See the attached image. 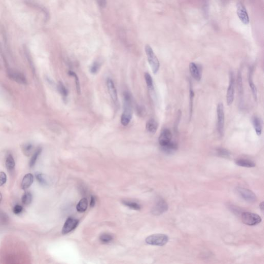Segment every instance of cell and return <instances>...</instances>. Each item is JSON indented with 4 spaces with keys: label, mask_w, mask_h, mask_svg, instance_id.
I'll return each instance as SVG.
<instances>
[{
    "label": "cell",
    "mask_w": 264,
    "mask_h": 264,
    "mask_svg": "<svg viewBox=\"0 0 264 264\" xmlns=\"http://www.w3.org/2000/svg\"><path fill=\"white\" fill-rule=\"evenodd\" d=\"M124 110L121 117V123L123 126H127L131 121L133 116L132 110V99L128 92L123 94Z\"/></svg>",
    "instance_id": "1"
},
{
    "label": "cell",
    "mask_w": 264,
    "mask_h": 264,
    "mask_svg": "<svg viewBox=\"0 0 264 264\" xmlns=\"http://www.w3.org/2000/svg\"><path fill=\"white\" fill-rule=\"evenodd\" d=\"M145 51H146L147 57L148 61L151 68L152 70L153 71V73H157L160 67V64H159V59L156 57V55L155 54L153 49L149 45H146L145 46Z\"/></svg>",
    "instance_id": "2"
},
{
    "label": "cell",
    "mask_w": 264,
    "mask_h": 264,
    "mask_svg": "<svg viewBox=\"0 0 264 264\" xmlns=\"http://www.w3.org/2000/svg\"><path fill=\"white\" fill-rule=\"evenodd\" d=\"M169 240L168 236L163 234H155L148 237L146 242L150 245L163 246L166 245Z\"/></svg>",
    "instance_id": "3"
},
{
    "label": "cell",
    "mask_w": 264,
    "mask_h": 264,
    "mask_svg": "<svg viewBox=\"0 0 264 264\" xmlns=\"http://www.w3.org/2000/svg\"><path fill=\"white\" fill-rule=\"evenodd\" d=\"M217 131L220 136L224 135V105L222 103H219L217 107Z\"/></svg>",
    "instance_id": "4"
},
{
    "label": "cell",
    "mask_w": 264,
    "mask_h": 264,
    "mask_svg": "<svg viewBox=\"0 0 264 264\" xmlns=\"http://www.w3.org/2000/svg\"><path fill=\"white\" fill-rule=\"evenodd\" d=\"M235 75L233 71H231L229 73V85L227 92V103L229 106L232 104L234 99V93H235Z\"/></svg>",
    "instance_id": "5"
},
{
    "label": "cell",
    "mask_w": 264,
    "mask_h": 264,
    "mask_svg": "<svg viewBox=\"0 0 264 264\" xmlns=\"http://www.w3.org/2000/svg\"><path fill=\"white\" fill-rule=\"evenodd\" d=\"M241 219L244 224L251 226L256 225L261 221L260 216L250 212L243 213L241 215Z\"/></svg>",
    "instance_id": "6"
},
{
    "label": "cell",
    "mask_w": 264,
    "mask_h": 264,
    "mask_svg": "<svg viewBox=\"0 0 264 264\" xmlns=\"http://www.w3.org/2000/svg\"><path fill=\"white\" fill-rule=\"evenodd\" d=\"M7 74L9 78L19 84L25 85L28 83L26 77L21 72L13 70H8Z\"/></svg>",
    "instance_id": "7"
},
{
    "label": "cell",
    "mask_w": 264,
    "mask_h": 264,
    "mask_svg": "<svg viewBox=\"0 0 264 264\" xmlns=\"http://www.w3.org/2000/svg\"><path fill=\"white\" fill-rule=\"evenodd\" d=\"M237 14L240 20L245 25H248L250 22L249 15L245 7L242 3H238L236 5Z\"/></svg>",
    "instance_id": "8"
},
{
    "label": "cell",
    "mask_w": 264,
    "mask_h": 264,
    "mask_svg": "<svg viewBox=\"0 0 264 264\" xmlns=\"http://www.w3.org/2000/svg\"><path fill=\"white\" fill-rule=\"evenodd\" d=\"M78 222L79 221L77 219L73 217H69L65 222L64 227L62 228V234L65 235L71 232V231L77 228Z\"/></svg>",
    "instance_id": "9"
},
{
    "label": "cell",
    "mask_w": 264,
    "mask_h": 264,
    "mask_svg": "<svg viewBox=\"0 0 264 264\" xmlns=\"http://www.w3.org/2000/svg\"><path fill=\"white\" fill-rule=\"evenodd\" d=\"M237 191L240 196L247 201L253 202L256 201V197L254 192L249 189H246L245 188L239 187L237 188Z\"/></svg>",
    "instance_id": "10"
},
{
    "label": "cell",
    "mask_w": 264,
    "mask_h": 264,
    "mask_svg": "<svg viewBox=\"0 0 264 264\" xmlns=\"http://www.w3.org/2000/svg\"><path fill=\"white\" fill-rule=\"evenodd\" d=\"M168 209V205L163 199L159 200L152 209V213L155 215H160L166 212Z\"/></svg>",
    "instance_id": "11"
},
{
    "label": "cell",
    "mask_w": 264,
    "mask_h": 264,
    "mask_svg": "<svg viewBox=\"0 0 264 264\" xmlns=\"http://www.w3.org/2000/svg\"><path fill=\"white\" fill-rule=\"evenodd\" d=\"M172 134L171 132L169 129H166L160 133L159 138V143L160 147L165 146L172 141Z\"/></svg>",
    "instance_id": "12"
},
{
    "label": "cell",
    "mask_w": 264,
    "mask_h": 264,
    "mask_svg": "<svg viewBox=\"0 0 264 264\" xmlns=\"http://www.w3.org/2000/svg\"><path fill=\"white\" fill-rule=\"evenodd\" d=\"M189 71L193 78L200 81L202 78V72L199 67L195 62H191L189 66Z\"/></svg>",
    "instance_id": "13"
},
{
    "label": "cell",
    "mask_w": 264,
    "mask_h": 264,
    "mask_svg": "<svg viewBox=\"0 0 264 264\" xmlns=\"http://www.w3.org/2000/svg\"><path fill=\"white\" fill-rule=\"evenodd\" d=\"M107 87L108 93L111 97V99L113 102H117L118 100L117 90L113 80L110 78H108L107 80Z\"/></svg>",
    "instance_id": "14"
},
{
    "label": "cell",
    "mask_w": 264,
    "mask_h": 264,
    "mask_svg": "<svg viewBox=\"0 0 264 264\" xmlns=\"http://www.w3.org/2000/svg\"><path fill=\"white\" fill-rule=\"evenodd\" d=\"M162 151L167 154H171L175 153L178 149V144L175 142H171L168 143L165 146L160 147Z\"/></svg>",
    "instance_id": "15"
},
{
    "label": "cell",
    "mask_w": 264,
    "mask_h": 264,
    "mask_svg": "<svg viewBox=\"0 0 264 264\" xmlns=\"http://www.w3.org/2000/svg\"><path fill=\"white\" fill-rule=\"evenodd\" d=\"M252 122L255 131L257 135H261L263 127H262V122L261 119L256 116H254L252 118Z\"/></svg>",
    "instance_id": "16"
},
{
    "label": "cell",
    "mask_w": 264,
    "mask_h": 264,
    "mask_svg": "<svg viewBox=\"0 0 264 264\" xmlns=\"http://www.w3.org/2000/svg\"><path fill=\"white\" fill-rule=\"evenodd\" d=\"M158 123L154 119H150L146 123V130L151 134H154L158 129Z\"/></svg>",
    "instance_id": "17"
},
{
    "label": "cell",
    "mask_w": 264,
    "mask_h": 264,
    "mask_svg": "<svg viewBox=\"0 0 264 264\" xmlns=\"http://www.w3.org/2000/svg\"><path fill=\"white\" fill-rule=\"evenodd\" d=\"M33 175H32L31 173H28L25 175L22 180L21 185L22 189L23 190L28 189L33 183Z\"/></svg>",
    "instance_id": "18"
},
{
    "label": "cell",
    "mask_w": 264,
    "mask_h": 264,
    "mask_svg": "<svg viewBox=\"0 0 264 264\" xmlns=\"http://www.w3.org/2000/svg\"><path fill=\"white\" fill-rule=\"evenodd\" d=\"M252 69H250L249 74V86H250V88H251V91L252 92L253 96L254 98V100L257 101V90L256 85H254V83L253 82L252 77Z\"/></svg>",
    "instance_id": "19"
},
{
    "label": "cell",
    "mask_w": 264,
    "mask_h": 264,
    "mask_svg": "<svg viewBox=\"0 0 264 264\" xmlns=\"http://www.w3.org/2000/svg\"><path fill=\"white\" fill-rule=\"evenodd\" d=\"M237 85L238 88V94L240 95V98L241 100L243 98V94H244V88H243V79H242V75H241V71H239L237 74Z\"/></svg>",
    "instance_id": "20"
},
{
    "label": "cell",
    "mask_w": 264,
    "mask_h": 264,
    "mask_svg": "<svg viewBox=\"0 0 264 264\" xmlns=\"http://www.w3.org/2000/svg\"><path fill=\"white\" fill-rule=\"evenodd\" d=\"M236 164L238 166L244 167L252 168L256 166V164L254 162L247 159H239L236 161Z\"/></svg>",
    "instance_id": "21"
},
{
    "label": "cell",
    "mask_w": 264,
    "mask_h": 264,
    "mask_svg": "<svg viewBox=\"0 0 264 264\" xmlns=\"http://www.w3.org/2000/svg\"><path fill=\"white\" fill-rule=\"evenodd\" d=\"M88 207V201L86 198H83L79 201L77 206V211L78 212L83 213L86 211Z\"/></svg>",
    "instance_id": "22"
},
{
    "label": "cell",
    "mask_w": 264,
    "mask_h": 264,
    "mask_svg": "<svg viewBox=\"0 0 264 264\" xmlns=\"http://www.w3.org/2000/svg\"><path fill=\"white\" fill-rule=\"evenodd\" d=\"M5 164L7 170L11 171L13 170L15 167V162L13 156L11 154H9L6 157Z\"/></svg>",
    "instance_id": "23"
},
{
    "label": "cell",
    "mask_w": 264,
    "mask_h": 264,
    "mask_svg": "<svg viewBox=\"0 0 264 264\" xmlns=\"http://www.w3.org/2000/svg\"><path fill=\"white\" fill-rule=\"evenodd\" d=\"M42 151V149L41 148H38L33 155L32 156V158L30 159V162L29 163V166L30 168L33 167L36 164V161L37 160L38 158L39 157V155L40 154L41 152Z\"/></svg>",
    "instance_id": "24"
},
{
    "label": "cell",
    "mask_w": 264,
    "mask_h": 264,
    "mask_svg": "<svg viewBox=\"0 0 264 264\" xmlns=\"http://www.w3.org/2000/svg\"><path fill=\"white\" fill-rule=\"evenodd\" d=\"M189 86V118L191 117L192 113V108H193V97H194V92L192 90V86Z\"/></svg>",
    "instance_id": "25"
},
{
    "label": "cell",
    "mask_w": 264,
    "mask_h": 264,
    "mask_svg": "<svg viewBox=\"0 0 264 264\" xmlns=\"http://www.w3.org/2000/svg\"><path fill=\"white\" fill-rule=\"evenodd\" d=\"M58 90L64 98L68 97V90L62 82H59L57 85Z\"/></svg>",
    "instance_id": "26"
},
{
    "label": "cell",
    "mask_w": 264,
    "mask_h": 264,
    "mask_svg": "<svg viewBox=\"0 0 264 264\" xmlns=\"http://www.w3.org/2000/svg\"><path fill=\"white\" fill-rule=\"evenodd\" d=\"M144 76L148 88L150 90H153V89H154V86H153V79H152L151 75H150L149 73L146 72L144 73Z\"/></svg>",
    "instance_id": "27"
},
{
    "label": "cell",
    "mask_w": 264,
    "mask_h": 264,
    "mask_svg": "<svg viewBox=\"0 0 264 264\" xmlns=\"http://www.w3.org/2000/svg\"><path fill=\"white\" fill-rule=\"evenodd\" d=\"M33 200V196L31 193L26 192L22 197V202L24 205H28L30 204Z\"/></svg>",
    "instance_id": "28"
},
{
    "label": "cell",
    "mask_w": 264,
    "mask_h": 264,
    "mask_svg": "<svg viewBox=\"0 0 264 264\" xmlns=\"http://www.w3.org/2000/svg\"><path fill=\"white\" fill-rule=\"evenodd\" d=\"M122 203L124 205L132 209L138 211L141 208L140 205L136 202H132L129 201H123Z\"/></svg>",
    "instance_id": "29"
},
{
    "label": "cell",
    "mask_w": 264,
    "mask_h": 264,
    "mask_svg": "<svg viewBox=\"0 0 264 264\" xmlns=\"http://www.w3.org/2000/svg\"><path fill=\"white\" fill-rule=\"evenodd\" d=\"M69 75H70L71 77H73L74 79H75V86H76V89H77V91L78 94H81V86H80V83H79V78H78V75L77 74L75 73V72L72 71H69L68 72Z\"/></svg>",
    "instance_id": "30"
},
{
    "label": "cell",
    "mask_w": 264,
    "mask_h": 264,
    "mask_svg": "<svg viewBox=\"0 0 264 264\" xmlns=\"http://www.w3.org/2000/svg\"><path fill=\"white\" fill-rule=\"evenodd\" d=\"M35 176H36V179L38 181L41 185H44V186L48 185V182L46 179L45 175H43L42 173L37 172L35 173Z\"/></svg>",
    "instance_id": "31"
},
{
    "label": "cell",
    "mask_w": 264,
    "mask_h": 264,
    "mask_svg": "<svg viewBox=\"0 0 264 264\" xmlns=\"http://www.w3.org/2000/svg\"><path fill=\"white\" fill-rule=\"evenodd\" d=\"M113 240V237L111 235L107 234V233H104V234H102L100 237V241L102 243L104 244H108L111 242Z\"/></svg>",
    "instance_id": "32"
},
{
    "label": "cell",
    "mask_w": 264,
    "mask_h": 264,
    "mask_svg": "<svg viewBox=\"0 0 264 264\" xmlns=\"http://www.w3.org/2000/svg\"><path fill=\"white\" fill-rule=\"evenodd\" d=\"M33 145L30 143H27L25 144L22 147V151L25 155L27 156H29L30 155V154L32 153V151H33Z\"/></svg>",
    "instance_id": "33"
},
{
    "label": "cell",
    "mask_w": 264,
    "mask_h": 264,
    "mask_svg": "<svg viewBox=\"0 0 264 264\" xmlns=\"http://www.w3.org/2000/svg\"><path fill=\"white\" fill-rule=\"evenodd\" d=\"M217 153V154L219 156H221L222 157H225V158H228L230 156V152L229 151L227 150V149H224V148H218L216 150Z\"/></svg>",
    "instance_id": "34"
},
{
    "label": "cell",
    "mask_w": 264,
    "mask_h": 264,
    "mask_svg": "<svg viewBox=\"0 0 264 264\" xmlns=\"http://www.w3.org/2000/svg\"><path fill=\"white\" fill-rule=\"evenodd\" d=\"M100 67H101V64L98 62H94L91 66L90 68V71L91 72V73L94 74L98 73L99 70H100Z\"/></svg>",
    "instance_id": "35"
},
{
    "label": "cell",
    "mask_w": 264,
    "mask_h": 264,
    "mask_svg": "<svg viewBox=\"0 0 264 264\" xmlns=\"http://www.w3.org/2000/svg\"><path fill=\"white\" fill-rule=\"evenodd\" d=\"M7 176L5 173L3 172H0V186L4 184L6 182Z\"/></svg>",
    "instance_id": "36"
},
{
    "label": "cell",
    "mask_w": 264,
    "mask_h": 264,
    "mask_svg": "<svg viewBox=\"0 0 264 264\" xmlns=\"http://www.w3.org/2000/svg\"><path fill=\"white\" fill-rule=\"evenodd\" d=\"M23 211V207L20 205H16L13 208V212L14 214L18 215L20 214Z\"/></svg>",
    "instance_id": "37"
},
{
    "label": "cell",
    "mask_w": 264,
    "mask_h": 264,
    "mask_svg": "<svg viewBox=\"0 0 264 264\" xmlns=\"http://www.w3.org/2000/svg\"><path fill=\"white\" fill-rule=\"evenodd\" d=\"M99 6L102 8H104L106 5L107 0H96Z\"/></svg>",
    "instance_id": "38"
},
{
    "label": "cell",
    "mask_w": 264,
    "mask_h": 264,
    "mask_svg": "<svg viewBox=\"0 0 264 264\" xmlns=\"http://www.w3.org/2000/svg\"><path fill=\"white\" fill-rule=\"evenodd\" d=\"M95 198H94V196H91V200H90V207H94V205H95Z\"/></svg>",
    "instance_id": "39"
},
{
    "label": "cell",
    "mask_w": 264,
    "mask_h": 264,
    "mask_svg": "<svg viewBox=\"0 0 264 264\" xmlns=\"http://www.w3.org/2000/svg\"><path fill=\"white\" fill-rule=\"evenodd\" d=\"M260 208H261V211H263V207H263V206H264V204H263V202H261V204H260Z\"/></svg>",
    "instance_id": "40"
},
{
    "label": "cell",
    "mask_w": 264,
    "mask_h": 264,
    "mask_svg": "<svg viewBox=\"0 0 264 264\" xmlns=\"http://www.w3.org/2000/svg\"><path fill=\"white\" fill-rule=\"evenodd\" d=\"M2 200V195L1 193L0 192V203L1 202Z\"/></svg>",
    "instance_id": "41"
}]
</instances>
